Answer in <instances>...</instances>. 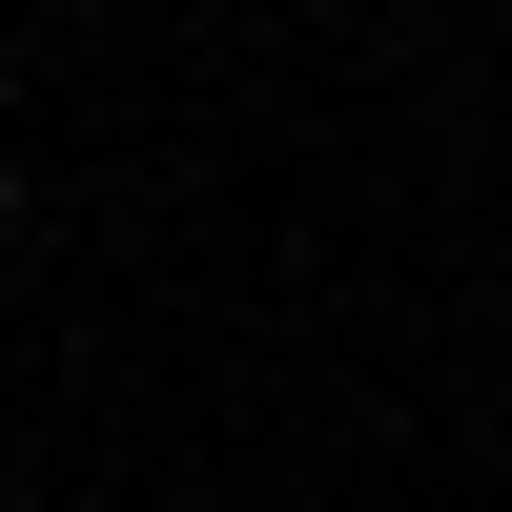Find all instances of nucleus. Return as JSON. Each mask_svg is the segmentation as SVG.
<instances>
[{"label": "nucleus", "instance_id": "f257e3e1", "mask_svg": "<svg viewBox=\"0 0 512 512\" xmlns=\"http://www.w3.org/2000/svg\"><path fill=\"white\" fill-rule=\"evenodd\" d=\"M0 246H21V185H0Z\"/></svg>", "mask_w": 512, "mask_h": 512}]
</instances>
